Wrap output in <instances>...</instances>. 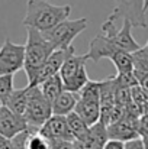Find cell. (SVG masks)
Instances as JSON below:
<instances>
[{"instance_id": "30", "label": "cell", "mask_w": 148, "mask_h": 149, "mask_svg": "<svg viewBox=\"0 0 148 149\" xmlns=\"http://www.w3.org/2000/svg\"><path fill=\"white\" fill-rule=\"evenodd\" d=\"M142 138V142H144V148L148 149V136H141Z\"/></svg>"}, {"instance_id": "31", "label": "cell", "mask_w": 148, "mask_h": 149, "mask_svg": "<svg viewBox=\"0 0 148 149\" xmlns=\"http://www.w3.org/2000/svg\"><path fill=\"white\" fill-rule=\"evenodd\" d=\"M148 9V0H145V10Z\"/></svg>"}, {"instance_id": "34", "label": "cell", "mask_w": 148, "mask_h": 149, "mask_svg": "<svg viewBox=\"0 0 148 149\" xmlns=\"http://www.w3.org/2000/svg\"><path fill=\"white\" fill-rule=\"evenodd\" d=\"M116 1H118V0H116Z\"/></svg>"}, {"instance_id": "5", "label": "cell", "mask_w": 148, "mask_h": 149, "mask_svg": "<svg viewBox=\"0 0 148 149\" xmlns=\"http://www.w3.org/2000/svg\"><path fill=\"white\" fill-rule=\"evenodd\" d=\"M74 111L89 126L100 120V81L89 80L87 84L79 91V100Z\"/></svg>"}, {"instance_id": "3", "label": "cell", "mask_w": 148, "mask_h": 149, "mask_svg": "<svg viewBox=\"0 0 148 149\" xmlns=\"http://www.w3.org/2000/svg\"><path fill=\"white\" fill-rule=\"evenodd\" d=\"M90 61L89 54H76L74 47H68L65 59L60 70V75L64 81L65 90L73 93H79L89 81V75L86 71V62Z\"/></svg>"}, {"instance_id": "35", "label": "cell", "mask_w": 148, "mask_h": 149, "mask_svg": "<svg viewBox=\"0 0 148 149\" xmlns=\"http://www.w3.org/2000/svg\"><path fill=\"white\" fill-rule=\"evenodd\" d=\"M102 149H103V148H102Z\"/></svg>"}, {"instance_id": "29", "label": "cell", "mask_w": 148, "mask_h": 149, "mask_svg": "<svg viewBox=\"0 0 148 149\" xmlns=\"http://www.w3.org/2000/svg\"><path fill=\"white\" fill-rule=\"evenodd\" d=\"M0 149H13V143H12V139L0 135Z\"/></svg>"}, {"instance_id": "9", "label": "cell", "mask_w": 148, "mask_h": 149, "mask_svg": "<svg viewBox=\"0 0 148 149\" xmlns=\"http://www.w3.org/2000/svg\"><path fill=\"white\" fill-rule=\"evenodd\" d=\"M25 67V45L15 44L6 38L0 47V75L16 74Z\"/></svg>"}, {"instance_id": "32", "label": "cell", "mask_w": 148, "mask_h": 149, "mask_svg": "<svg viewBox=\"0 0 148 149\" xmlns=\"http://www.w3.org/2000/svg\"><path fill=\"white\" fill-rule=\"evenodd\" d=\"M1 106H3V101H1V99H0V107H1Z\"/></svg>"}, {"instance_id": "18", "label": "cell", "mask_w": 148, "mask_h": 149, "mask_svg": "<svg viewBox=\"0 0 148 149\" xmlns=\"http://www.w3.org/2000/svg\"><path fill=\"white\" fill-rule=\"evenodd\" d=\"M109 59L113 62L118 75L134 74V55H132V52L119 51V52L113 54Z\"/></svg>"}, {"instance_id": "26", "label": "cell", "mask_w": 148, "mask_h": 149, "mask_svg": "<svg viewBox=\"0 0 148 149\" xmlns=\"http://www.w3.org/2000/svg\"><path fill=\"white\" fill-rule=\"evenodd\" d=\"M125 149H145L144 148V142H142V138H135V139H131V141H126L125 142Z\"/></svg>"}, {"instance_id": "23", "label": "cell", "mask_w": 148, "mask_h": 149, "mask_svg": "<svg viewBox=\"0 0 148 149\" xmlns=\"http://www.w3.org/2000/svg\"><path fill=\"white\" fill-rule=\"evenodd\" d=\"M13 80H15V74L0 75V99L3 101V104H6L7 99L10 97V94L15 91Z\"/></svg>"}, {"instance_id": "11", "label": "cell", "mask_w": 148, "mask_h": 149, "mask_svg": "<svg viewBox=\"0 0 148 149\" xmlns=\"http://www.w3.org/2000/svg\"><path fill=\"white\" fill-rule=\"evenodd\" d=\"M65 54H67V48L65 49H55L41 67H38L32 72L26 74L28 86H41L49 77L58 74L61 67H62V62L65 59Z\"/></svg>"}, {"instance_id": "13", "label": "cell", "mask_w": 148, "mask_h": 149, "mask_svg": "<svg viewBox=\"0 0 148 149\" xmlns=\"http://www.w3.org/2000/svg\"><path fill=\"white\" fill-rule=\"evenodd\" d=\"M26 129H29V125L23 116L15 113L6 104L0 107V135L12 139Z\"/></svg>"}, {"instance_id": "4", "label": "cell", "mask_w": 148, "mask_h": 149, "mask_svg": "<svg viewBox=\"0 0 148 149\" xmlns=\"http://www.w3.org/2000/svg\"><path fill=\"white\" fill-rule=\"evenodd\" d=\"M28 39L25 44V72L29 74L41 67L55 51V47L45 38V35L35 29L28 28Z\"/></svg>"}, {"instance_id": "25", "label": "cell", "mask_w": 148, "mask_h": 149, "mask_svg": "<svg viewBox=\"0 0 148 149\" xmlns=\"http://www.w3.org/2000/svg\"><path fill=\"white\" fill-rule=\"evenodd\" d=\"M138 130H140L141 136H148V113H144V114L140 116Z\"/></svg>"}, {"instance_id": "33", "label": "cell", "mask_w": 148, "mask_h": 149, "mask_svg": "<svg viewBox=\"0 0 148 149\" xmlns=\"http://www.w3.org/2000/svg\"><path fill=\"white\" fill-rule=\"evenodd\" d=\"M145 48H148V41H147V45H145Z\"/></svg>"}, {"instance_id": "2", "label": "cell", "mask_w": 148, "mask_h": 149, "mask_svg": "<svg viewBox=\"0 0 148 149\" xmlns=\"http://www.w3.org/2000/svg\"><path fill=\"white\" fill-rule=\"evenodd\" d=\"M70 13V4L55 6L51 4L49 0H28L26 13L22 23L26 28H35L41 32H45L60 22L68 19Z\"/></svg>"}, {"instance_id": "12", "label": "cell", "mask_w": 148, "mask_h": 149, "mask_svg": "<svg viewBox=\"0 0 148 149\" xmlns=\"http://www.w3.org/2000/svg\"><path fill=\"white\" fill-rule=\"evenodd\" d=\"M38 130H39V133H42L48 139L51 143L62 142V141H70V142L74 141L73 135L70 133L65 116L52 114Z\"/></svg>"}, {"instance_id": "6", "label": "cell", "mask_w": 148, "mask_h": 149, "mask_svg": "<svg viewBox=\"0 0 148 149\" xmlns=\"http://www.w3.org/2000/svg\"><path fill=\"white\" fill-rule=\"evenodd\" d=\"M87 23H89L87 17H80L76 20L65 19L42 33L55 47V49H65L71 47V42L74 41V38L87 28Z\"/></svg>"}, {"instance_id": "16", "label": "cell", "mask_w": 148, "mask_h": 149, "mask_svg": "<svg viewBox=\"0 0 148 149\" xmlns=\"http://www.w3.org/2000/svg\"><path fill=\"white\" fill-rule=\"evenodd\" d=\"M79 100V93H73L70 90H64L57 99L52 101V114L67 116L74 111V107Z\"/></svg>"}, {"instance_id": "22", "label": "cell", "mask_w": 148, "mask_h": 149, "mask_svg": "<svg viewBox=\"0 0 148 149\" xmlns=\"http://www.w3.org/2000/svg\"><path fill=\"white\" fill-rule=\"evenodd\" d=\"M131 94H132V103L138 107L141 114L148 113V94L144 91V88L140 84H135L131 87Z\"/></svg>"}, {"instance_id": "27", "label": "cell", "mask_w": 148, "mask_h": 149, "mask_svg": "<svg viewBox=\"0 0 148 149\" xmlns=\"http://www.w3.org/2000/svg\"><path fill=\"white\" fill-rule=\"evenodd\" d=\"M103 149H125V142L118 139H107L103 145Z\"/></svg>"}, {"instance_id": "14", "label": "cell", "mask_w": 148, "mask_h": 149, "mask_svg": "<svg viewBox=\"0 0 148 149\" xmlns=\"http://www.w3.org/2000/svg\"><path fill=\"white\" fill-rule=\"evenodd\" d=\"M107 139V126L99 120L97 123L89 127L86 136L73 141V149H102Z\"/></svg>"}, {"instance_id": "10", "label": "cell", "mask_w": 148, "mask_h": 149, "mask_svg": "<svg viewBox=\"0 0 148 149\" xmlns=\"http://www.w3.org/2000/svg\"><path fill=\"white\" fill-rule=\"evenodd\" d=\"M145 12V0H118L112 15L116 19H128L134 28H147Z\"/></svg>"}, {"instance_id": "8", "label": "cell", "mask_w": 148, "mask_h": 149, "mask_svg": "<svg viewBox=\"0 0 148 149\" xmlns=\"http://www.w3.org/2000/svg\"><path fill=\"white\" fill-rule=\"evenodd\" d=\"M140 116L141 111L138 110V107L131 103L125 110H123V116L115 122L107 125V136L109 139H118L122 142L140 138V130H138V122H140Z\"/></svg>"}, {"instance_id": "28", "label": "cell", "mask_w": 148, "mask_h": 149, "mask_svg": "<svg viewBox=\"0 0 148 149\" xmlns=\"http://www.w3.org/2000/svg\"><path fill=\"white\" fill-rule=\"evenodd\" d=\"M51 149H73V142L70 141L55 142V143H51Z\"/></svg>"}, {"instance_id": "21", "label": "cell", "mask_w": 148, "mask_h": 149, "mask_svg": "<svg viewBox=\"0 0 148 149\" xmlns=\"http://www.w3.org/2000/svg\"><path fill=\"white\" fill-rule=\"evenodd\" d=\"M25 146L26 149H51V142L42 133H39L38 129H31Z\"/></svg>"}, {"instance_id": "20", "label": "cell", "mask_w": 148, "mask_h": 149, "mask_svg": "<svg viewBox=\"0 0 148 149\" xmlns=\"http://www.w3.org/2000/svg\"><path fill=\"white\" fill-rule=\"evenodd\" d=\"M67 119V125H68V129H70V133L73 135L74 139H81L83 136H86V133L89 132V125L76 113V111H71L65 116Z\"/></svg>"}, {"instance_id": "15", "label": "cell", "mask_w": 148, "mask_h": 149, "mask_svg": "<svg viewBox=\"0 0 148 149\" xmlns=\"http://www.w3.org/2000/svg\"><path fill=\"white\" fill-rule=\"evenodd\" d=\"M134 74L138 84L148 94V48H140L134 54Z\"/></svg>"}, {"instance_id": "17", "label": "cell", "mask_w": 148, "mask_h": 149, "mask_svg": "<svg viewBox=\"0 0 148 149\" xmlns=\"http://www.w3.org/2000/svg\"><path fill=\"white\" fill-rule=\"evenodd\" d=\"M29 91H31L29 86L23 88H15V91L10 94V97L6 101V106L15 113L23 116L28 107V101H29Z\"/></svg>"}, {"instance_id": "1", "label": "cell", "mask_w": 148, "mask_h": 149, "mask_svg": "<svg viewBox=\"0 0 148 149\" xmlns=\"http://www.w3.org/2000/svg\"><path fill=\"white\" fill-rule=\"evenodd\" d=\"M118 19L110 13V16L102 23V31L97 36H95L93 41H90L89 45V56L90 61L99 62L102 58H110L113 54L119 51L125 52H135L141 47L140 44L134 39L132 36V28L134 25L128 20L123 19L122 28L116 29L115 22Z\"/></svg>"}, {"instance_id": "7", "label": "cell", "mask_w": 148, "mask_h": 149, "mask_svg": "<svg viewBox=\"0 0 148 149\" xmlns=\"http://www.w3.org/2000/svg\"><path fill=\"white\" fill-rule=\"evenodd\" d=\"M29 87H31L29 101L23 117L28 122L29 127L39 129L52 116V103L44 96L39 86H29Z\"/></svg>"}, {"instance_id": "19", "label": "cell", "mask_w": 148, "mask_h": 149, "mask_svg": "<svg viewBox=\"0 0 148 149\" xmlns=\"http://www.w3.org/2000/svg\"><path fill=\"white\" fill-rule=\"evenodd\" d=\"M39 87H41L44 96H45L51 103H52L54 100L57 99V97L65 90V87H64V81H62L60 72L55 74V75H52V77H49L48 80H45Z\"/></svg>"}, {"instance_id": "24", "label": "cell", "mask_w": 148, "mask_h": 149, "mask_svg": "<svg viewBox=\"0 0 148 149\" xmlns=\"http://www.w3.org/2000/svg\"><path fill=\"white\" fill-rule=\"evenodd\" d=\"M132 103V94H131V87L121 86L116 81V106L121 109H126Z\"/></svg>"}]
</instances>
